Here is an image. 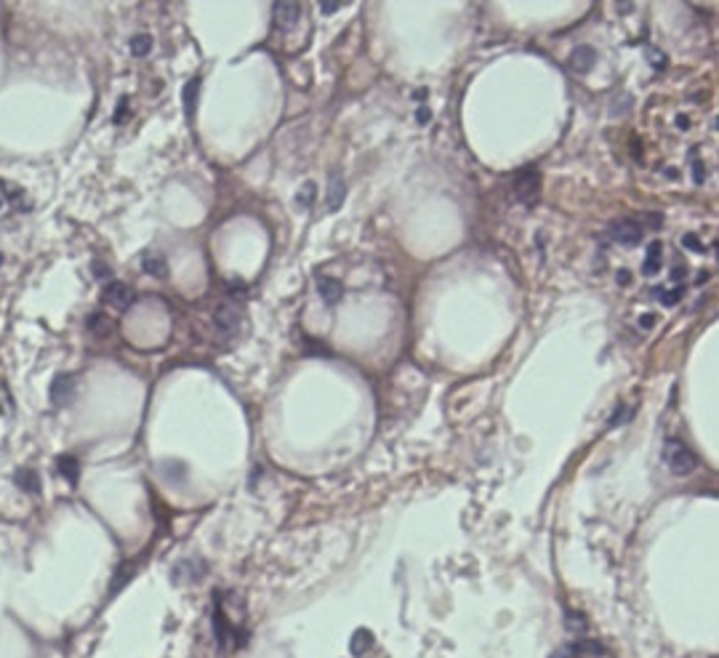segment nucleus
Masks as SVG:
<instances>
[{"instance_id": "obj_1", "label": "nucleus", "mask_w": 719, "mask_h": 658, "mask_svg": "<svg viewBox=\"0 0 719 658\" xmlns=\"http://www.w3.org/2000/svg\"><path fill=\"white\" fill-rule=\"evenodd\" d=\"M663 461H666V466L674 472V475H679V477H685V475H690L693 469H696V453L682 442V440H666V445H663Z\"/></svg>"}, {"instance_id": "obj_2", "label": "nucleus", "mask_w": 719, "mask_h": 658, "mask_svg": "<svg viewBox=\"0 0 719 658\" xmlns=\"http://www.w3.org/2000/svg\"><path fill=\"white\" fill-rule=\"evenodd\" d=\"M75 392H78V387H75V376H69V373H56L54 381H51V387H48V400H51L54 408H67V405L75 400Z\"/></svg>"}, {"instance_id": "obj_3", "label": "nucleus", "mask_w": 719, "mask_h": 658, "mask_svg": "<svg viewBox=\"0 0 719 658\" xmlns=\"http://www.w3.org/2000/svg\"><path fill=\"white\" fill-rule=\"evenodd\" d=\"M608 232H610L613 240L621 242V245H637V242L642 240V227L632 219L613 221L610 227H608Z\"/></svg>"}, {"instance_id": "obj_4", "label": "nucleus", "mask_w": 719, "mask_h": 658, "mask_svg": "<svg viewBox=\"0 0 719 658\" xmlns=\"http://www.w3.org/2000/svg\"><path fill=\"white\" fill-rule=\"evenodd\" d=\"M214 326H216V330L224 336V339H232V336L240 330L238 307H232V304H221V307L216 309V315H214Z\"/></svg>"}, {"instance_id": "obj_5", "label": "nucleus", "mask_w": 719, "mask_h": 658, "mask_svg": "<svg viewBox=\"0 0 719 658\" xmlns=\"http://www.w3.org/2000/svg\"><path fill=\"white\" fill-rule=\"evenodd\" d=\"M102 296H104V302L112 304L117 312H126V309L133 304V291L131 286H126V283H109Z\"/></svg>"}, {"instance_id": "obj_6", "label": "nucleus", "mask_w": 719, "mask_h": 658, "mask_svg": "<svg viewBox=\"0 0 719 658\" xmlns=\"http://www.w3.org/2000/svg\"><path fill=\"white\" fill-rule=\"evenodd\" d=\"M538 187H541V179H538V171H533V168H527L514 179V190H517L523 203H533L538 195Z\"/></svg>"}, {"instance_id": "obj_7", "label": "nucleus", "mask_w": 719, "mask_h": 658, "mask_svg": "<svg viewBox=\"0 0 719 658\" xmlns=\"http://www.w3.org/2000/svg\"><path fill=\"white\" fill-rule=\"evenodd\" d=\"M272 14H275V22L280 24L283 30H290V27H296V22H299V16H301V8H299V3L283 0V3H275Z\"/></svg>"}, {"instance_id": "obj_8", "label": "nucleus", "mask_w": 719, "mask_h": 658, "mask_svg": "<svg viewBox=\"0 0 719 658\" xmlns=\"http://www.w3.org/2000/svg\"><path fill=\"white\" fill-rule=\"evenodd\" d=\"M317 291H320V296H323V302H326L328 307H336V304L344 299V288H341L339 280H333V277H320V280H317Z\"/></svg>"}, {"instance_id": "obj_9", "label": "nucleus", "mask_w": 719, "mask_h": 658, "mask_svg": "<svg viewBox=\"0 0 719 658\" xmlns=\"http://www.w3.org/2000/svg\"><path fill=\"white\" fill-rule=\"evenodd\" d=\"M344 195H347V184L339 174L330 176L328 181V211H339L341 203H344Z\"/></svg>"}, {"instance_id": "obj_10", "label": "nucleus", "mask_w": 719, "mask_h": 658, "mask_svg": "<svg viewBox=\"0 0 719 658\" xmlns=\"http://www.w3.org/2000/svg\"><path fill=\"white\" fill-rule=\"evenodd\" d=\"M594 62H597V51H594L591 45L575 48L573 56H570V67H573L575 72H589V69L594 67Z\"/></svg>"}, {"instance_id": "obj_11", "label": "nucleus", "mask_w": 719, "mask_h": 658, "mask_svg": "<svg viewBox=\"0 0 719 658\" xmlns=\"http://www.w3.org/2000/svg\"><path fill=\"white\" fill-rule=\"evenodd\" d=\"M661 253H663V245L658 240L648 245V256H645V264H642V275H648V277L658 275V269H661Z\"/></svg>"}, {"instance_id": "obj_12", "label": "nucleus", "mask_w": 719, "mask_h": 658, "mask_svg": "<svg viewBox=\"0 0 719 658\" xmlns=\"http://www.w3.org/2000/svg\"><path fill=\"white\" fill-rule=\"evenodd\" d=\"M56 466H59V475L65 477L67 483H69V485L78 483V475H80V464H78V459H75V456H59V461H56Z\"/></svg>"}, {"instance_id": "obj_13", "label": "nucleus", "mask_w": 719, "mask_h": 658, "mask_svg": "<svg viewBox=\"0 0 719 658\" xmlns=\"http://www.w3.org/2000/svg\"><path fill=\"white\" fill-rule=\"evenodd\" d=\"M197 99H200V78L190 80V83L184 86V115H187V117H192V115H195Z\"/></svg>"}, {"instance_id": "obj_14", "label": "nucleus", "mask_w": 719, "mask_h": 658, "mask_svg": "<svg viewBox=\"0 0 719 658\" xmlns=\"http://www.w3.org/2000/svg\"><path fill=\"white\" fill-rule=\"evenodd\" d=\"M16 485L27 490V493H38L41 490V483H38V475L32 469H19L16 472Z\"/></svg>"}, {"instance_id": "obj_15", "label": "nucleus", "mask_w": 719, "mask_h": 658, "mask_svg": "<svg viewBox=\"0 0 719 658\" xmlns=\"http://www.w3.org/2000/svg\"><path fill=\"white\" fill-rule=\"evenodd\" d=\"M141 266H144V272H147V275H152V277H166V272H168L166 262H163L160 256H152V253H147V256H144Z\"/></svg>"}, {"instance_id": "obj_16", "label": "nucleus", "mask_w": 719, "mask_h": 658, "mask_svg": "<svg viewBox=\"0 0 719 658\" xmlns=\"http://www.w3.org/2000/svg\"><path fill=\"white\" fill-rule=\"evenodd\" d=\"M86 326H88V330H91L93 336H107V333H109V320L104 317V315H99V312L88 315Z\"/></svg>"}, {"instance_id": "obj_17", "label": "nucleus", "mask_w": 719, "mask_h": 658, "mask_svg": "<svg viewBox=\"0 0 719 658\" xmlns=\"http://www.w3.org/2000/svg\"><path fill=\"white\" fill-rule=\"evenodd\" d=\"M128 45H131L133 56H139V59H141V56H147V54L152 51V38H150V35H133L131 43H128Z\"/></svg>"}, {"instance_id": "obj_18", "label": "nucleus", "mask_w": 719, "mask_h": 658, "mask_svg": "<svg viewBox=\"0 0 719 658\" xmlns=\"http://www.w3.org/2000/svg\"><path fill=\"white\" fill-rule=\"evenodd\" d=\"M655 296L661 299V304H666V307H674L676 302L682 299V288H674V291H655Z\"/></svg>"}, {"instance_id": "obj_19", "label": "nucleus", "mask_w": 719, "mask_h": 658, "mask_svg": "<svg viewBox=\"0 0 719 658\" xmlns=\"http://www.w3.org/2000/svg\"><path fill=\"white\" fill-rule=\"evenodd\" d=\"M315 195H317V187L312 184V181H306L304 184V190H299V205H304V208H309L312 203H315Z\"/></svg>"}, {"instance_id": "obj_20", "label": "nucleus", "mask_w": 719, "mask_h": 658, "mask_svg": "<svg viewBox=\"0 0 719 658\" xmlns=\"http://www.w3.org/2000/svg\"><path fill=\"white\" fill-rule=\"evenodd\" d=\"M227 293H229L232 299H238V302H245V299H248V288H245V283H240V280H232V283L227 286Z\"/></svg>"}, {"instance_id": "obj_21", "label": "nucleus", "mask_w": 719, "mask_h": 658, "mask_svg": "<svg viewBox=\"0 0 719 658\" xmlns=\"http://www.w3.org/2000/svg\"><path fill=\"white\" fill-rule=\"evenodd\" d=\"M341 5H344L341 0H320V14H326V16L328 14H336Z\"/></svg>"}, {"instance_id": "obj_22", "label": "nucleus", "mask_w": 719, "mask_h": 658, "mask_svg": "<svg viewBox=\"0 0 719 658\" xmlns=\"http://www.w3.org/2000/svg\"><path fill=\"white\" fill-rule=\"evenodd\" d=\"M682 248H690V251L700 253V251H703V242H698L696 235H685V238H682Z\"/></svg>"}, {"instance_id": "obj_23", "label": "nucleus", "mask_w": 719, "mask_h": 658, "mask_svg": "<svg viewBox=\"0 0 719 658\" xmlns=\"http://www.w3.org/2000/svg\"><path fill=\"white\" fill-rule=\"evenodd\" d=\"M648 59L655 65V69H663V67H666V56H661L655 48H648Z\"/></svg>"}, {"instance_id": "obj_24", "label": "nucleus", "mask_w": 719, "mask_h": 658, "mask_svg": "<svg viewBox=\"0 0 719 658\" xmlns=\"http://www.w3.org/2000/svg\"><path fill=\"white\" fill-rule=\"evenodd\" d=\"M693 171H696V181H698V184H703V166H700V160H698L696 155H693Z\"/></svg>"}, {"instance_id": "obj_25", "label": "nucleus", "mask_w": 719, "mask_h": 658, "mask_svg": "<svg viewBox=\"0 0 719 658\" xmlns=\"http://www.w3.org/2000/svg\"><path fill=\"white\" fill-rule=\"evenodd\" d=\"M126 99H120V104H117V115H115V123H123L126 120Z\"/></svg>"}, {"instance_id": "obj_26", "label": "nucleus", "mask_w": 719, "mask_h": 658, "mask_svg": "<svg viewBox=\"0 0 719 658\" xmlns=\"http://www.w3.org/2000/svg\"><path fill=\"white\" fill-rule=\"evenodd\" d=\"M653 323H655L653 315H642V317H639V326H642V328H653Z\"/></svg>"}, {"instance_id": "obj_27", "label": "nucleus", "mask_w": 719, "mask_h": 658, "mask_svg": "<svg viewBox=\"0 0 719 658\" xmlns=\"http://www.w3.org/2000/svg\"><path fill=\"white\" fill-rule=\"evenodd\" d=\"M93 275L96 277H109V269H104L102 264H93Z\"/></svg>"}, {"instance_id": "obj_28", "label": "nucleus", "mask_w": 719, "mask_h": 658, "mask_svg": "<svg viewBox=\"0 0 719 658\" xmlns=\"http://www.w3.org/2000/svg\"><path fill=\"white\" fill-rule=\"evenodd\" d=\"M615 280H618L621 286H629V280H632V275H629V272L624 269V272H618V277H615Z\"/></svg>"}, {"instance_id": "obj_29", "label": "nucleus", "mask_w": 719, "mask_h": 658, "mask_svg": "<svg viewBox=\"0 0 719 658\" xmlns=\"http://www.w3.org/2000/svg\"><path fill=\"white\" fill-rule=\"evenodd\" d=\"M685 277V266H674L672 269V280H682Z\"/></svg>"}, {"instance_id": "obj_30", "label": "nucleus", "mask_w": 719, "mask_h": 658, "mask_svg": "<svg viewBox=\"0 0 719 658\" xmlns=\"http://www.w3.org/2000/svg\"><path fill=\"white\" fill-rule=\"evenodd\" d=\"M429 117H432V112H429V110H424V107L418 110V123H426Z\"/></svg>"}, {"instance_id": "obj_31", "label": "nucleus", "mask_w": 719, "mask_h": 658, "mask_svg": "<svg viewBox=\"0 0 719 658\" xmlns=\"http://www.w3.org/2000/svg\"><path fill=\"white\" fill-rule=\"evenodd\" d=\"M676 126H679V128H687V117H676Z\"/></svg>"}, {"instance_id": "obj_32", "label": "nucleus", "mask_w": 719, "mask_h": 658, "mask_svg": "<svg viewBox=\"0 0 719 658\" xmlns=\"http://www.w3.org/2000/svg\"><path fill=\"white\" fill-rule=\"evenodd\" d=\"M0 264H3V253H0Z\"/></svg>"}]
</instances>
